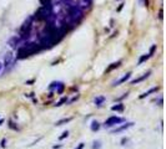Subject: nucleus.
Masks as SVG:
<instances>
[{
	"instance_id": "obj_1",
	"label": "nucleus",
	"mask_w": 166,
	"mask_h": 149,
	"mask_svg": "<svg viewBox=\"0 0 166 149\" xmlns=\"http://www.w3.org/2000/svg\"><path fill=\"white\" fill-rule=\"evenodd\" d=\"M41 50L40 45L36 42H26L24 44L23 46L18 47V52H16V60H23L26 59V57L38 54Z\"/></svg>"
},
{
	"instance_id": "obj_2",
	"label": "nucleus",
	"mask_w": 166,
	"mask_h": 149,
	"mask_svg": "<svg viewBox=\"0 0 166 149\" xmlns=\"http://www.w3.org/2000/svg\"><path fill=\"white\" fill-rule=\"evenodd\" d=\"M82 18H84V10H82L79 5L68 6V22H65V25L76 26L82 20Z\"/></svg>"
},
{
	"instance_id": "obj_3",
	"label": "nucleus",
	"mask_w": 166,
	"mask_h": 149,
	"mask_svg": "<svg viewBox=\"0 0 166 149\" xmlns=\"http://www.w3.org/2000/svg\"><path fill=\"white\" fill-rule=\"evenodd\" d=\"M55 18H56V15L54 14L51 4H45V5H43L35 13V15L32 16V19L38 20V21H54Z\"/></svg>"
},
{
	"instance_id": "obj_4",
	"label": "nucleus",
	"mask_w": 166,
	"mask_h": 149,
	"mask_svg": "<svg viewBox=\"0 0 166 149\" xmlns=\"http://www.w3.org/2000/svg\"><path fill=\"white\" fill-rule=\"evenodd\" d=\"M32 21H34V19H32V16H30V18L24 21V24L21 25V28H20V39L23 41L28 40L30 37V32H31V29H32Z\"/></svg>"
},
{
	"instance_id": "obj_5",
	"label": "nucleus",
	"mask_w": 166,
	"mask_h": 149,
	"mask_svg": "<svg viewBox=\"0 0 166 149\" xmlns=\"http://www.w3.org/2000/svg\"><path fill=\"white\" fill-rule=\"evenodd\" d=\"M122 122H125L124 118H120V117H116V115H111L110 118H107L105 121V127H111V126H116V124H120Z\"/></svg>"
},
{
	"instance_id": "obj_6",
	"label": "nucleus",
	"mask_w": 166,
	"mask_h": 149,
	"mask_svg": "<svg viewBox=\"0 0 166 149\" xmlns=\"http://www.w3.org/2000/svg\"><path fill=\"white\" fill-rule=\"evenodd\" d=\"M64 88H65V85L63 83V82H60V81H54V82H51L50 83V86H49V89L50 91H56V93H63V91H64Z\"/></svg>"
},
{
	"instance_id": "obj_7",
	"label": "nucleus",
	"mask_w": 166,
	"mask_h": 149,
	"mask_svg": "<svg viewBox=\"0 0 166 149\" xmlns=\"http://www.w3.org/2000/svg\"><path fill=\"white\" fill-rule=\"evenodd\" d=\"M14 62H15L14 55L11 52H8L6 56H5V60H4V65L3 66H5V67H11V66L14 65Z\"/></svg>"
},
{
	"instance_id": "obj_8",
	"label": "nucleus",
	"mask_w": 166,
	"mask_h": 149,
	"mask_svg": "<svg viewBox=\"0 0 166 149\" xmlns=\"http://www.w3.org/2000/svg\"><path fill=\"white\" fill-rule=\"evenodd\" d=\"M132 126H134V123H131V122H129V123H126V124H122V126H120V127H118V128H115V129H112V130H111V133H112V134H116V133H120V132H124V130H126V129L131 128Z\"/></svg>"
},
{
	"instance_id": "obj_9",
	"label": "nucleus",
	"mask_w": 166,
	"mask_h": 149,
	"mask_svg": "<svg viewBox=\"0 0 166 149\" xmlns=\"http://www.w3.org/2000/svg\"><path fill=\"white\" fill-rule=\"evenodd\" d=\"M21 39H20V36H14V37H11L10 40H9V45L13 47V48H16V47H19V45L21 44Z\"/></svg>"
},
{
	"instance_id": "obj_10",
	"label": "nucleus",
	"mask_w": 166,
	"mask_h": 149,
	"mask_svg": "<svg viewBox=\"0 0 166 149\" xmlns=\"http://www.w3.org/2000/svg\"><path fill=\"white\" fill-rule=\"evenodd\" d=\"M130 77H131V72H128L126 74H124V76H122L119 81H116L112 86H119V85H121V83H125L126 81H129V78H130Z\"/></svg>"
},
{
	"instance_id": "obj_11",
	"label": "nucleus",
	"mask_w": 166,
	"mask_h": 149,
	"mask_svg": "<svg viewBox=\"0 0 166 149\" xmlns=\"http://www.w3.org/2000/svg\"><path fill=\"white\" fill-rule=\"evenodd\" d=\"M151 74V71H149V72H146V73H144L141 77H139V78H136V80H132L131 81V85H136V83H139V82H141V81H144V80H146L149 76Z\"/></svg>"
},
{
	"instance_id": "obj_12",
	"label": "nucleus",
	"mask_w": 166,
	"mask_h": 149,
	"mask_svg": "<svg viewBox=\"0 0 166 149\" xmlns=\"http://www.w3.org/2000/svg\"><path fill=\"white\" fill-rule=\"evenodd\" d=\"M120 65H121V61H118V62H114V63H111V65L109 66V67H107V70H106V73H109V72H111L112 70L118 69Z\"/></svg>"
},
{
	"instance_id": "obj_13",
	"label": "nucleus",
	"mask_w": 166,
	"mask_h": 149,
	"mask_svg": "<svg viewBox=\"0 0 166 149\" xmlns=\"http://www.w3.org/2000/svg\"><path fill=\"white\" fill-rule=\"evenodd\" d=\"M100 123H99L97 121H93V122H91V130H93V132H97L99 129H100Z\"/></svg>"
},
{
	"instance_id": "obj_14",
	"label": "nucleus",
	"mask_w": 166,
	"mask_h": 149,
	"mask_svg": "<svg viewBox=\"0 0 166 149\" xmlns=\"http://www.w3.org/2000/svg\"><path fill=\"white\" fill-rule=\"evenodd\" d=\"M157 89H159V88H157V87H152V88H150V89H149V91H147V92H145L144 95H141V96H140V98H141V99H143V98H145V97H147V96H150L151 93L156 92V91H157Z\"/></svg>"
},
{
	"instance_id": "obj_15",
	"label": "nucleus",
	"mask_w": 166,
	"mask_h": 149,
	"mask_svg": "<svg viewBox=\"0 0 166 149\" xmlns=\"http://www.w3.org/2000/svg\"><path fill=\"white\" fill-rule=\"evenodd\" d=\"M112 111H116V112H122L124 111V104L122 103H118V104H114L111 107Z\"/></svg>"
},
{
	"instance_id": "obj_16",
	"label": "nucleus",
	"mask_w": 166,
	"mask_h": 149,
	"mask_svg": "<svg viewBox=\"0 0 166 149\" xmlns=\"http://www.w3.org/2000/svg\"><path fill=\"white\" fill-rule=\"evenodd\" d=\"M104 102H105V97H104V96H99V97L95 98V104H96L97 107H100Z\"/></svg>"
},
{
	"instance_id": "obj_17",
	"label": "nucleus",
	"mask_w": 166,
	"mask_h": 149,
	"mask_svg": "<svg viewBox=\"0 0 166 149\" xmlns=\"http://www.w3.org/2000/svg\"><path fill=\"white\" fill-rule=\"evenodd\" d=\"M72 118L69 117V118H64V119H60V121H57L56 122V126H63V124H66V123H69Z\"/></svg>"
},
{
	"instance_id": "obj_18",
	"label": "nucleus",
	"mask_w": 166,
	"mask_h": 149,
	"mask_svg": "<svg viewBox=\"0 0 166 149\" xmlns=\"http://www.w3.org/2000/svg\"><path fill=\"white\" fill-rule=\"evenodd\" d=\"M150 55H149V54H146V55H143V56H141L140 57V59H139V65H141V63H143V62H145L146 60H149V59H150Z\"/></svg>"
},
{
	"instance_id": "obj_19",
	"label": "nucleus",
	"mask_w": 166,
	"mask_h": 149,
	"mask_svg": "<svg viewBox=\"0 0 166 149\" xmlns=\"http://www.w3.org/2000/svg\"><path fill=\"white\" fill-rule=\"evenodd\" d=\"M93 149H101V142L100 140H95L93 144Z\"/></svg>"
},
{
	"instance_id": "obj_20",
	"label": "nucleus",
	"mask_w": 166,
	"mask_h": 149,
	"mask_svg": "<svg viewBox=\"0 0 166 149\" xmlns=\"http://www.w3.org/2000/svg\"><path fill=\"white\" fill-rule=\"evenodd\" d=\"M65 102H68V97H63V98H61L60 101L57 102V103H56L55 106H56V107H60V106H61L63 103H65Z\"/></svg>"
},
{
	"instance_id": "obj_21",
	"label": "nucleus",
	"mask_w": 166,
	"mask_h": 149,
	"mask_svg": "<svg viewBox=\"0 0 166 149\" xmlns=\"http://www.w3.org/2000/svg\"><path fill=\"white\" fill-rule=\"evenodd\" d=\"M68 136H69V132H68V130H65L64 133H63V134L59 137V139L61 140V139H64V138H68Z\"/></svg>"
},
{
	"instance_id": "obj_22",
	"label": "nucleus",
	"mask_w": 166,
	"mask_h": 149,
	"mask_svg": "<svg viewBox=\"0 0 166 149\" xmlns=\"http://www.w3.org/2000/svg\"><path fill=\"white\" fill-rule=\"evenodd\" d=\"M155 50H156V45H152V46L150 47V52H149V55L152 56V55H154V52H155Z\"/></svg>"
},
{
	"instance_id": "obj_23",
	"label": "nucleus",
	"mask_w": 166,
	"mask_h": 149,
	"mask_svg": "<svg viewBox=\"0 0 166 149\" xmlns=\"http://www.w3.org/2000/svg\"><path fill=\"white\" fill-rule=\"evenodd\" d=\"M140 4H141V5H143V6H147L149 1H147V0H140Z\"/></svg>"
},
{
	"instance_id": "obj_24",
	"label": "nucleus",
	"mask_w": 166,
	"mask_h": 149,
	"mask_svg": "<svg viewBox=\"0 0 166 149\" xmlns=\"http://www.w3.org/2000/svg\"><path fill=\"white\" fill-rule=\"evenodd\" d=\"M162 18H164V11H162V9H160L159 10V19L162 20Z\"/></svg>"
},
{
	"instance_id": "obj_25",
	"label": "nucleus",
	"mask_w": 166,
	"mask_h": 149,
	"mask_svg": "<svg viewBox=\"0 0 166 149\" xmlns=\"http://www.w3.org/2000/svg\"><path fill=\"white\" fill-rule=\"evenodd\" d=\"M128 140H129L128 138H122V140H121V144H122V145H125V143H128Z\"/></svg>"
},
{
	"instance_id": "obj_26",
	"label": "nucleus",
	"mask_w": 166,
	"mask_h": 149,
	"mask_svg": "<svg viewBox=\"0 0 166 149\" xmlns=\"http://www.w3.org/2000/svg\"><path fill=\"white\" fill-rule=\"evenodd\" d=\"M84 147H85V145H84V143H80V144H79V145H78V147H76L75 149H82Z\"/></svg>"
},
{
	"instance_id": "obj_27",
	"label": "nucleus",
	"mask_w": 166,
	"mask_h": 149,
	"mask_svg": "<svg viewBox=\"0 0 166 149\" xmlns=\"http://www.w3.org/2000/svg\"><path fill=\"white\" fill-rule=\"evenodd\" d=\"M5 143H6V140H5V139H3V140H2V147H3V148H5V145H6Z\"/></svg>"
},
{
	"instance_id": "obj_28",
	"label": "nucleus",
	"mask_w": 166,
	"mask_h": 149,
	"mask_svg": "<svg viewBox=\"0 0 166 149\" xmlns=\"http://www.w3.org/2000/svg\"><path fill=\"white\" fill-rule=\"evenodd\" d=\"M122 6H124V4H120V6H119V9H118V10H119V11H120V10H121V9H122Z\"/></svg>"
},
{
	"instance_id": "obj_29",
	"label": "nucleus",
	"mask_w": 166,
	"mask_h": 149,
	"mask_svg": "<svg viewBox=\"0 0 166 149\" xmlns=\"http://www.w3.org/2000/svg\"><path fill=\"white\" fill-rule=\"evenodd\" d=\"M60 147H61V145H54V147H53V148H54V149H59V148H60Z\"/></svg>"
},
{
	"instance_id": "obj_30",
	"label": "nucleus",
	"mask_w": 166,
	"mask_h": 149,
	"mask_svg": "<svg viewBox=\"0 0 166 149\" xmlns=\"http://www.w3.org/2000/svg\"><path fill=\"white\" fill-rule=\"evenodd\" d=\"M2 69H3V63L0 62V72H2Z\"/></svg>"
},
{
	"instance_id": "obj_31",
	"label": "nucleus",
	"mask_w": 166,
	"mask_h": 149,
	"mask_svg": "<svg viewBox=\"0 0 166 149\" xmlns=\"http://www.w3.org/2000/svg\"><path fill=\"white\" fill-rule=\"evenodd\" d=\"M3 123H4V121H3V119H0V126H2Z\"/></svg>"
}]
</instances>
